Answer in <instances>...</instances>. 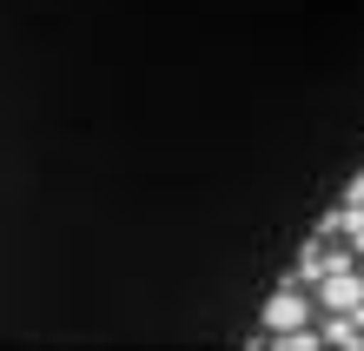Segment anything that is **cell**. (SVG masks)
Here are the masks:
<instances>
[{"label": "cell", "instance_id": "6da1fadb", "mask_svg": "<svg viewBox=\"0 0 364 351\" xmlns=\"http://www.w3.org/2000/svg\"><path fill=\"white\" fill-rule=\"evenodd\" d=\"M318 318V298L305 292V285H278V292L265 298V338H278V332H298V325H311Z\"/></svg>", "mask_w": 364, "mask_h": 351}, {"label": "cell", "instance_id": "7a4b0ae2", "mask_svg": "<svg viewBox=\"0 0 364 351\" xmlns=\"http://www.w3.org/2000/svg\"><path fill=\"white\" fill-rule=\"evenodd\" d=\"M325 312H364V266H345V272L318 278V318Z\"/></svg>", "mask_w": 364, "mask_h": 351}, {"label": "cell", "instance_id": "3957f363", "mask_svg": "<svg viewBox=\"0 0 364 351\" xmlns=\"http://www.w3.org/2000/svg\"><path fill=\"white\" fill-rule=\"evenodd\" d=\"M345 206H364V172H358V179L345 186Z\"/></svg>", "mask_w": 364, "mask_h": 351}, {"label": "cell", "instance_id": "277c9868", "mask_svg": "<svg viewBox=\"0 0 364 351\" xmlns=\"http://www.w3.org/2000/svg\"><path fill=\"white\" fill-rule=\"evenodd\" d=\"M358 266H364V258H358Z\"/></svg>", "mask_w": 364, "mask_h": 351}, {"label": "cell", "instance_id": "5b68a950", "mask_svg": "<svg viewBox=\"0 0 364 351\" xmlns=\"http://www.w3.org/2000/svg\"><path fill=\"white\" fill-rule=\"evenodd\" d=\"M358 318H364V312H358Z\"/></svg>", "mask_w": 364, "mask_h": 351}]
</instances>
